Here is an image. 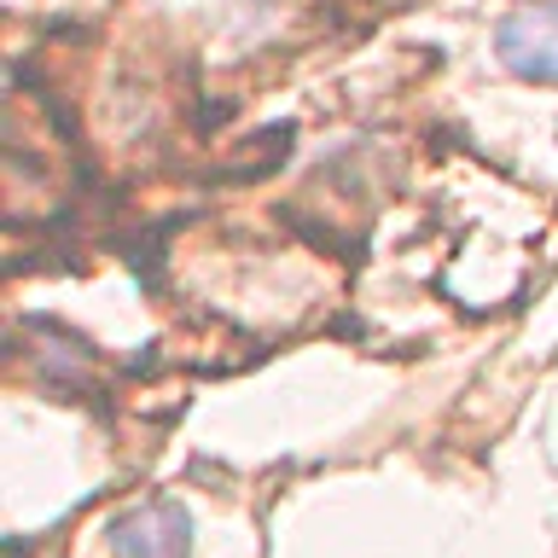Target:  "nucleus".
<instances>
[{"label":"nucleus","instance_id":"f257e3e1","mask_svg":"<svg viewBox=\"0 0 558 558\" xmlns=\"http://www.w3.org/2000/svg\"><path fill=\"white\" fill-rule=\"evenodd\" d=\"M495 52L523 82H558V7L512 12L495 29Z\"/></svg>","mask_w":558,"mask_h":558},{"label":"nucleus","instance_id":"f03ea898","mask_svg":"<svg viewBox=\"0 0 558 558\" xmlns=\"http://www.w3.org/2000/svg\"><path fill=\"white\" fill-rule=\"evenodd\" d=\"M117 558H186L192 553V512L186 506H140V512L111 518Z\"/></svg>","mask_w":558,"mask_h":558}]
</instances>
